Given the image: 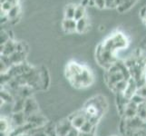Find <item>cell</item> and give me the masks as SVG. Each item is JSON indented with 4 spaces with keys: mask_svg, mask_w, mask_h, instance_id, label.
I'll return each instance as SVG.
<instances>
[{
    "mask_svg": "<svg viewBox=\"0 0 146 136\" xmlns=\"http://www.w3.org/2000/svg\"><path fill=\"white\" fill-rule=\"evenodd\" d=\"M144 84H146V72H145V74H144Z\"/></svg>",
    "mask_w": 146,
    "mask_h": 136,
    "instance_id": "28",
    "label": "cell"
},
{
    "mask_svg": "<svg viewBox=\"0 0 146 136\" xmlns=\"http://www.w3.org/2000/svg\"><path fill=\"white\" fill-rule=\"evenodd\" d=\"M89 28V22L86 17L79 19L76 21V33L77 34H84L87 32Z\"/></svg>",
    "mask_w": 146,
    "mask_h": 136,
    "instance_id": "12",
    "label": "cell"
},
{
    "mask_svg": "<svg viewBox=\"0 0 146 136\" xmlns=\"http://www.w3.org/2000/svg\"><path fill=\"white\" fill-rule=\"evenodd\" d=\"M115 1L116 0H105L106 8H115Z\"/></svg>",
    "mask_w": 146,
    "mask_h": 136,
    "instance_id": "25",
    "label": "cell"
},
{
    "mask_svg": "<svg viewBox=\"0 0 146 136\" xmlns=\"http://www.w3.org/2000/svg\"><path fill=\"white\" fill-rule=\"evenodd\" d=\"M96 126L95 124H94L90 120H87V122L84 124V126L81 128L80 132L84 133H94V127Z\"/></svg>",
    "mask_w": 146,
    "mask_h": 136,
    "instance_id": "19",
    "label": "cell"
},
{
    "mask_svg": "<svg viewBox=\"0 0 146 136\" xmlns=\"http://www.w3.org/2000/svg\"><path fill=\"white\" fill-rule=\"evenodd\" d=\"M138 83L135 79H133V77H131L129 80H128V83H127V86H126V89L123 92V96L126 98L128 101H130L132 99V97L133 95L136 94L137 93V90H138Z\"/></svg>",
    "mask_w": 146,
    "mask_h": 136,
    "instance_id": "8",
    "label": "cell"
},
{
    "mask_svg": "<svg viewBox=\"0 0 146 136\" xmlns=\"http://www.w3.org/2000/svg\"><path fill=\"white\" fill-rule=\"evenodd\" d=\"M39 108H38V103L36 101V99L31 97H28L26 99L25 102V107H24V113H26V115L28 117L30 115L35 114L38 113Z\"/></svg>",
    "mask_w": 146,
    "mask_h": 136,
    "instance_id": "7",
    "label": "cell"
},
{
    "mask_svg": "<svg viewBox=\"0 0 146 136\" xmlns=\"http://www.w3.org/2000/svg\"><path fill=\"white\" fill-rule=\"evenodd\" d=\"M94 82V76L92 70L86 65H84V70L75 75L71 80H69V83L71 84L73 87L76 89H85L90 87Z\"/></svg>",
    "mask_w": 146,
    "mask_h": 136,
    "instance_id": "2",
    "label": "cell"
},
{
    "mask_svg": "<svg viewBox=\"0 0 146 136\" xmlns=\"http://www.w3.org/2000/svg\"><path fill=\"white\" fill-rule=\"evenodd\" d=\"M20 13H21V7L20 5H17V6L13 7V8L7 13V17L9 18V22H13L14 20H17L19 18Z\"/></svg>",
    "mask_w": 146,
    "mask_h": 136,
    "instance_id": "16",
    "label": "cell"
},
{
    "mask_svg": "<svg viewBox=\"0 0 146 136\" xmlns=\"http://www.w3.org/2000/svg\"><path fill=\"white\" fill-rule=\"evenodd\" d=\"M10 121H11L12 125L16 126L17 128H20L27 123V116L24 112L14 113Z\"/></svg>",
    "mask_w": 146,
    "mask_h": 136,
    "instance_id": "9",
    "label": "cell"
},
{
    "mask_svg": "<svg viewBox=\"0 0 146 136\" xmlns=\"http://www.w3.org/2000/svg\"><path fill=\"white\" fill-rule=\"evenodd\" d=\"M137 113H138V105L130 101L124 108L123 118L125 120L132 119L135 116H137Z\"/></svg>",
    "mask_w": 146,
    "mask_h": 136,
    "instance_id": "10",
    "label": "cell"
},
{
    "mask_svg": "<svg viewBox=\"0 0 146 136\" xmlns=\"http://www.w3.org/2000/svg\"><path fill=\"white\" fill-rule=\"evenodd\" d=\"M136 94L140 95L141 97H143L146 100V84H143V85H140L138 87Z\"/></svg>",
    "mask_w": 146,
    "mask_h": 136,
    "instance_id": "23",
    "label": "cell"
},
{
    "mask_svg": "<svg viewBox=\"0 0 146 136\" xmlns=\"http://www.w3.org/2000/svg\"><path fill=\"white\" fill-rule=\"evenodd\" d=\"M130 101H131V102H133V103L137 104V105H140V104L143 103L144 102H146V100H145L144 98L141 97L140 95H138V94L133 95V96L132 97V99H131Z\"/></svg>",
    "mask_w": 146,
    "mask_h": 136,
    "instance_id": "22",
    "label": "cell"
},
{
    "mask_svg": "<svg viewBox=\"0 0 146 136\" xmlns=\"http://www.w3.org/2000/svg\"><path fill=\"white\" fill-rule=\"evenodd\" d=\"M78 136H95V133H84V132H80L79 131Z\"/></svg>",
    "mask_w": 146,
    "mask_h": 136,
    "instance_id": "26",
    "label": "cell"
},
{
    "mask_svg": "<svg viewBox=\"0 0 146 136\" xmlns=\"http://www.w3.org/2000/svg\"><path fill=\"white\" fill-rule=\"evenodd\" d=\"M137 2H138V0H123V4L121 5V6H119L116 8V10L119 13H125L129 11Z\"/></svg>",
    "mask_w": 146,
    "mask_h": 136,
    "instance_id": "13",
    "label": "cell"
},
{
    "mask_svg": "<svg viewBox=\"0 0 146 136\" xmlns=\"http://www.w3.org/2000/svg\"><path fill=\"white\" fill-rule=\"evenodd\" d=\"M69 119L71 121L73 127L74 129L80 131L81 128L84 126V124L87 122L88 117H87V115L85 114V113L84 112V110H82V111H78V112L74 113L73 116Z\"/></svg>",
    "mask_w": 146,
    "mask_h": 136,
    "instance_id": "5",
    "label": "cell"
},
{
    "mask_svg": "<svg viewBox=\"0 0 146 136\" xmlns=\"http://www.w3.org/2000/svg\"><path fill=\"white\" fill-rule=\"evenodd\" d=\"M86 15V7L83 6L82 4H79L76 6V10H75V15H74V20H79L82 19L85 17Z\"/></svg>",
    "mask_w": 146,
    "mask_h": 136,
    "instance_id": "17",
    "label": "cell"
},
{
    "mask_svg": "<svg viewBox=\"0 0 146 136\" xmlns=\"http://www.w3.org/2000/svg\"><path fill=\"white\" fill-rule=\"evenodd\" d=\"M62 29L65 34L76 33V20L74 19H65L62 21Z\"/></svg>",
    "mask_w": 146,
    "mask_h": 136,
    "instance_id": "11",
    "label": "cell"
},
{
    "mask_svg": "<svg viewBox=\"0 0 146 136\" xmlns=\"http://www.w3.org/2000/svg\"><path fill=\"white\" fill-rule=\"evenodd\" d=\"M125 123H126L127 130L132 131V132L136 133L141 130H146V122L143 119H141L139 116H135L132 119L125 120Z\"/></svg>",
    "mask_w": 146,
    "mask_h": 136,
    "instance_id": "3",
    "label": "cell"
},
{
    "mask_svg": "<svg viewBox=\"0 0 146 136\" xmlns=\"http://www.w3.org/2000/svg\"><path fill=\"white\" fill-rule=\"evenodd\" d=\"M111 36H112V37L113 39V42H114L115 47H116L117 51L127 48L128 44H129V40L123 33L117 31V32L112 34Z\"/></svg>",
    "mask_w": 146,
    "mask_h": 136,
    "instance_id": "6",
    "label": "cell"
},
{
    "mask_svg": "<svg viewBox=\"0 0 146 136\" xmlns=\"http://www.w3.org/2000/svg\"><path fill=\"white\" fill-rule=\"evenodd\" d=\"M77 5L74 4H68L64 7V18L65 19H74L75 10H76Z\"/></svg>",
    "mask_w": 146,
    "mask_h": 136,
    "instance_id": "15",
    "label": "cell"
},
{
    "mask_svg": "<svg viewBox=\"0 0 146 136\" xmlns=\"http://www.w3.org/2000/svg\"><path fill=\"white\" fill-rule=\"evenodd\" d=\"M0 39H1V45L7 44L9 40L13 39V37L9 34V32L7 30H2L1 31V36H0Z\"/></svg>",
    "mask_w": 146,
    "mask_h": 136,
    "instance_id": "21",
    "label": "cell"
},
{
    "mask_svg": "<svg viewBox=\"0 0 146 136\" xmlns=\"http://www.w3.org/2000/svg\"><path fill=\"white\" fill-rule=\"evenodd\" d=\"M1 101L3 103H14V97L7 90H1Z\"/></svg>",
    "mask_w": 146,
    "mask_h": 136,
    "instance_id": "18",
    "label": "cell"
},
{
    "mask_svg": "<svg viewBox=\"0 0 146 136\" xmlns=\"http://www.w3.org/2000/svg\"><path fill=\"white\" fill-rule=\"evenodd\" d=\"M95 7H97L98 9L106 8V2H105V0H96L95 1Z\"/></svg>",
    "mask_w": 146,
    "mask_h": 136,
    "instance_id": "24",
    "label": "cell"
},
{
    "mask_svg": "<svg viewBox=\"0 0 146 136\" xmlns=\"http://www.w3.org/2000/svg\"><path fill=\"white\" fill-rule=\"evenodd\" d=\"M137 116H139L141 119H143V121H145V122H146V102L138 105Z\"/></svg>",
    "mask_w": 146,
    "mask_h": 136,
    "instance_id": "20",
    "label": "cell"
},
{
    "mask_svg": "<svg viewBox=\"0 0 146 136\" xmlns=\"http://www.w3.org/2000/svg\"><path fill=\"white\" fill-rule=\"evenodd\" d=\"M108 103L103 95H96L89 99L84 106V112L87 115L88 120L96 125L104 113L106 112Z\"/></svg>",
    "mask_w": 146,
    "mask_h": 136,
    "instance_id": "1",
    "label": "cell"
},
{
    "mask_svg": "<svg viewBox=\"0 0 146 136\" xmlns=\"http://www.w3.org/2000/svg\"><path fill=\"white\" fill-rule=\"evenodd\" d=\"M25 102L26 99L22 97H19L17 99H15L13 103V107H12V112L14 113H20L24 112V107H25Z\"/></svg>",
    "mask_w": 146,
    "mask_h": 136,
    "instance_id": "14",
    "label": "cell"
},
{
    "mask_svg": "<svg viewBox=\"0 0 146 136\" xmlns=\"http://www.w3.org/2000/svg\"><path fill=\"white\" fill-rule=\"evenodd\" d=\"M18 136H33L32 134H29V133H22V134H20Z\"/></svg>",
    "mask_w": 146,
    "mask_h": 136,
    "instance_id": "27",
    "label": "cell"
},
{
    "mask_svg": "<svg viewBox=\"0 0 146 136\" xmlns=\"http://www.w3.org/2000/svg\"><path fill=\"white\" fill-rule=\"evenodd\" d=\"M73 128L74 127L69 118L63 119L59 121V123L55 125V134H56V136H66Z\"/></svg>",
    "mask_w": 146,
    "mask_h": 136,
    "instance_id": "4",
    "label": "cell"
}]
</instances>
